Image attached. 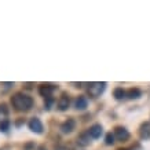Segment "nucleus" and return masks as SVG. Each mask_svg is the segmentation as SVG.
Here are the masks:
<instances>
[{"mask_svg": "<svg viewBox=\"0 0 150 150\" xmlns=\"http://www.w3.org/2000/svg\"><path fill=\"white\" fill-rule=\"evenodd\" d=\"M11 103L19 112H26V110H29L32 108L33 100L30 96H26V95H23V94H15L11 98Z\"/></svg>", "mask_w": 150, "mask_h": 150, "instance_id": "1", "label": "nucleus"}, {"mask_svg": "<svg viewBox=\"0 0 150 150\" xmlns=\"http://www.w3.org/2000/svg\"><path fill=\"white\" fill-rule=\"evenodd\" d=\"M105 87H106V83H91L90 87H88V94L92 98H96V96H99L103 92Z\"/></svg>", "mask_w": 150, "mask_h": 150, "instance_id": "2", "label": "nucleus"}, {"mask_svg": "<svg viewBox=\"0 0 150 150\" xmlns=\"http://www.w3.org/2000/svg\"><path fill=\"white\" fill-rule=\"evenodd\" d=\"M54 90H55V87L52 84H41L40 88H39V92L44 98H51V94L54 92Z\"/></svg>", "mask_w": 150, "mask_h": 150, "instance_id": "3", "label": "nucleus"}, {"mask_svg": "<svg viewBox=\"0 0 150 150\" xmlns=\"http://www.w3.org/2000/svg\"><path fill=\"white\" fill-rule=\"evenodd\" d=\"M29 128L30 131L36 132V134H41L43 132V124L37 117H33L30 121H29Z\"/></svg>", "mask_w": 150, "mask_h": 150, "instance_id": "4", "label": "nucleus"}, {"mask_svg": "<svg viewBox=\"0 0 150 150\" xmlns=\"http://www.w3.org/2000/svg\"><path fill=\"white\" fill-rule=\"evenodd\" d=\"M74 125H76V123H74V120H72V118H69L68 121H65L64 124H62V127H61V129L65 132V134H68V132H72L73 129H74Z\"/></svg>", "mask_w": 150, "mask_h": 150, "instance_id": "5", "label": "nucleus"}, {"mask_svg": "<svg viewBox=\"0 0 150 150\" xmlns=\"http://www.w3.org/2000/svg\"><path fill=\"white\" fill-rule=\"evenodd\" d=\"M69 103H70V99H69L68 95H62L58 100V108L59 110H66L69 108Z\"/></svg>", "mask_w": 150, "mask_h": 150, "instance_id": "6", "label": "nucleus"}, {"mask_svg": "<svg viewBox=\"0 0 150 150\" xmlns=\"http://www.w3.org/2000/svg\"><path fill=\"white\" fill-rule=\"evenodd\" d=\"M88 134H90L92 138H99L100 135H102V127H100L99 124H95V125H92V127L90 128Z\"/></svg>", "mask_w": 150, "mask_h": 150, "instance_id": "7", "label": "nucleus"}, {"mask_svg": "<svg viewBox=\"0 0 150 150\" xmlns=\"http://www.w3.org/2000/svg\"><path fill=\"white\" fill-rule=\"evenodd\" d=\"M116 137H117L120 141H127L128 137H129V134H128V131L124 129V128H116Z\"/></svg>", "mask_w": 150, "mask_h": 150, "instance_id": "8", "label": "nucleus"}, {"mask_svg": "<svg viewBox=\"0 0 150 150\" xmlns=\"http://www.w3.org/2000/svg\"><path fill=\"white\" fill-rule=\"evenodd\" d=\"M76 108L80 110L83 109H86L87 108V99H86V96H79L77 99H76Z\"/></svg>", "mask_w": 150, "mask_h": 150, "instance_id": "9", "label": "nucleus"}, {"mask_svg": "<svg viewBox=\"0 0 150 150\" xmlns=\"http://www.w3.org/2000/svg\"><path fill=\"white\" fill-rule=\"evenodd\" d=\"M77 142L83 146L88 145V143H90V134H81V135L77 138Z\"/></svg>", "mask_w": 150, "mask_h": 150, "instance_id": "10", "label": "nucleus"}, {"mask_svg": "<svg viewBox=\"0 0 150 150\" xmlns=\"http://www.w3.org/2000/svg\"><path fill=\"white\" fill-rule=\"evenodd\" d=\"M8 116V109L6 105H0V121H6V117Z\"/></svg>", "mask_w": 150, "mask_h": 150, "instance_id": "11", "label": "nucleus"}, {"mask_svg": "<svg viewBox=\"0 0 150 150\" xmlns=\"http://www.w3.org/2000/svg\"><path fill=\"white\" fill-rule=\"evenodd\" d=\"M128 95H129V98H131V99H137V98H139V96H141V91H139V90H137V88H134V90H129Z\"/></svg>", "mask_w": 150, "mask_h": 150, "instance_id": "12", "label": "nucleus"}, {"mask_svg": "<svg viewBox=\"0 0 150 150\" xmlns=\"http://www.w3.org/2000/svg\"><path fill=\"white\" fill-rule=\"evenodd\" d=\"M124 95H125V92H124L123 88H116V90H114V96H116V99H123Z\"/></svg>", "mask_w": 150, "mask_h": 150, "instance_id": "13", "label": "nucleus"}, {"mask_svg": "<svg viewBox=\"0 0 150 150\" xmlns=\"http://www.w3.org/2000/svg\"><path fill=\"white\" fill-rule=\"evenodd\" d=\"M8 128H10V121L6 120V121H1V123H0V131L1 132H7Z\"/></svg>", "mask_w": 150, "mask_h": 150, "instance_id": "14", "label": "nucleus"}, {"mask_svg": "<svg viewBox=\"0 0 150 150\" xmlns=\"http://www.w3.org/2000/svg\"><path fill=\"white\" fill-rule=\"evenodd\" d=\"M113 143H114V135L108 134L106 135V145H113Z\"/></svg>", "mask_w": 150, "mask_h": 150, "instance_id": "15", "label": "nucleus"}]
</instances>
